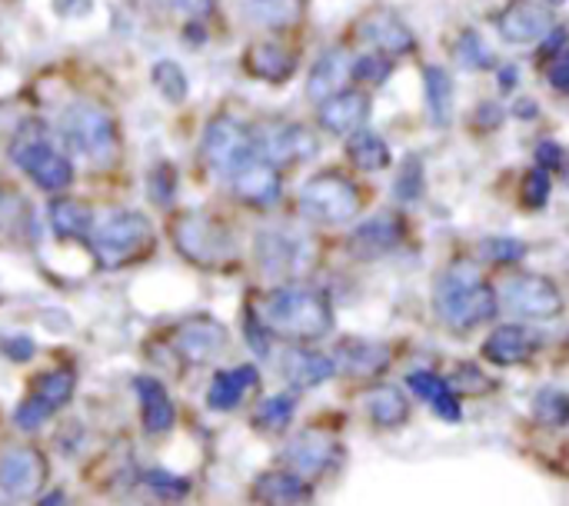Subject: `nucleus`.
<instances>
[{
    "label": "nucleus",
    "mask_w": 569,
    "mask_h": 506,
    "mask_svg": "<svg viewBox=\"0 0 569 506\" xmlns=\"http://www.w3.org/2000/svg\"><path fill=\"white\" fill-rule=\"evenodd\" d=\"M550 83H553L560 93H569V50L550 67Z\"/></svg>",
    "instance_id": "8fccbe9b"
},
{
    "label": "nucleus",
    "mask_w": 569,
    "mask_h": 506,
    "mask_svg": "<svg viewBox=\"0 0 569 506\" xmlns=\"http://www.w3.org/2000/svg\"><path fill=\"white\" fill-rule=\"evenodd\" d=\"M410 390L417 394V397H423V400H437L440 394H447L450 387H447V380H440L437 374H430V370H417V374H410Z\"/></svg>",
    "instance_id": "37998d69"
},
{
    "label": "nucleus",
    "mask_w": 569,
    "mask_h": 506,
    "mask_svg": "<svg viewBox=\"0 0 569 506\" xmlns=\"http://www.w3.org/2000/svg\"><path fill=\"white\" fill-rule=\"evenodd\" d=\"M253 137H257V157L267 160L270 167L300 163L317 153V137L303 123H277Z\"/></svg>",
    "instance_id": "f8f14e48"
},
{
    "label": "nucleus",
    "mask_w": 569,
    "mask_h": 506,
    "mask_svg": "<svg viewBox=\"0 0 569 506\" xmlns=\"http://www.w3.org/2000/svg\"><path fill=\"white\" fill-rule=\"evenodd\" d=\"M517 77H520V73H517V67H503V70H500V83H503V87H513V83H517Z\"/></svg>",
    "instance_id": "5fc2aeb1"
},
{
    "label": "nucleus",
    "mask_w": 569,
    "mask_h": 506,
    "mask_svg": "<svg viewBox=\"0 0 569 506\" xmlns=\"http://www.w3.org/2000/svg\"><path fill=\"white\" fill-rule=\"evenodd\" d=\"M280 370L293 387L307 390V387H317V384L330 380L337 374V360H330V357H323L317 350H307V347H293V350L283 354Z\"/></svg>",
    "instance_id": "4be33fe9"
},
{
    "label": "nucleus",
    "mask_w": 569,
    "mask_h": 506,
    "mask_svg": "<svg viewBox=\"0 0 569 506\" xmlns=\"http://www.w3.org/2000/svg\"><path fill=\"white\" fill-rule=\"evenodd\" d=\"M340 367L350 377H377L390 360H387V347L373 344V340H347L337 354Z\"/></svg>",
    "instance_id": "7c9ffc66"
},
{
    "label": "nucleus",
    "mask_w": 569,
    "mask_h": 506,
    "mask_svg": "<svg viewBox=\"0 0 569 506\" xmlns=\"http://www.w3.org/2000/svg\"><path fill=\"white\" fill-rule=\"evenodd\" d=\"M173 187H177V177H173V167H157L150 173V194L160 200V204H170L173 200Z\"/></svg>",
    "instance_id": "c03bdc74"
},
{
    "label": "nucleus",
    "mask_w": 569,
    "mask_h": 506,
    "mask_svg": "<svg viewBox=\"0 0 569 506\" xmlns=\"http://www.w3.org/2000/svg\"><path fill=\"white\" fill-rule=\"evenodd\" d=\"M47 480V464L30 444L7 447L0 454V490L7 497H33Z\"/></svg>",
    "instance_id": "ddd939ff"
},
{
    "label": "nucleus",
    "mask_w": 569,
    "mask_h": 506,
    "mask_svg": "<svg viewBox=\"0 0 569 506\" xmlns=\"http://www.w3.org/2000/svg\"><path fill=\"white\" fill-rule=\"evenodd\" d=\"M150 80H153V87H157L170 103H183V100H187L190 83H187V73H183L180 63H173V60H157L153 70H150Z\"/></svg>",
    "instance_id": "72a5a7b5"
},
{
    "label": "nucleus",
    "mask_w": 569,
    "mask_h": 506,
    "mask_svg": "<svg viewBox=\"0 0 569 506\" xmlns=\"http://www.w3.org/2000/svg\"><path fill=\"white\" fill-rule=\"evenodd\" d=\"M180 13H187V17H207L210 10H213V0H170Z\"/></svg>",
    "instance_id": "3c124183"
},
{
    "label": "nucleus",
    "mask_w": 569,
    "mask_h": 506,
    "mask_svg": "<svg viewBox=\"0 0 569 506\" xmlns=\"http://www.w3.org/2000/svg\"><path fill=\"white\" fill-rule=\"evenodd\" d=\"M547 3H553V7H560V3H567V0H547Z\"/></svg>",
    "instance_id": "4d7b16f0"
},
{
    "label": "nucleus",
    "mask_w": 569,
    "mask_h": 506,
    "mask_svg": "<svg viewBox=\"0 0 569 506\" xmlns=\"http://www.w3.org/2000/svg\"><path fill=\"white\" fill-rule=\"evenodd\" d=\"M390 60L383 53H363L350 63V77L357 80H367V83H383L390 77Z\"/></svg>",
    "instance_id": "4c0bfd02"
},
{
    "label": "nucleus",
    "mask_w": 569,
    "mask_h": 506,
    "mask_svg": "<svg viewBox=\"0 0 569 506\" xmlns=\"http://www.w3.org/2000/svg\"><path fill=\"white\" fill-rule=\"evenodd\" d=\"M547 197H550V173L543 167H537L523 177V200H527V207L537 210L547 204Z\"/></svg>",
    "instance_id": "a19ab883"
},
{
    "label": "nucleus",
    "mask_w": 569,
    "mask_h": 506,
    "mask_svg": "<svg viewBox=\"0 0 569 506\" xmlns=\"http://www.w3.org/2000/svg\"><path fill=\"white\" fill-rule=\"evenodd\" d=\"M257 320L287 340H320L333 330L330 300L310 287H277L260 304Z\"/></svg>",
    "instance_id": "f03ea898"
},
{
    "label": "nucleus",
    "mask_w": 569,
    "mask_h": 506,
    "mask_svg": "<svg viewBox=\"0 0 569 506\" xmlns=\"http://www.w3.org/2000/svg\"><path fill=\"white\" fill-rule=\"evenodd\" d=\"M307 0H243V13L250 23L267 30H287L303 20Z\"/></svg>",
    "instance_id": "bb28decb"
},
{
    "label": "nucleus",
    "mask_w": 569,
    "mask_h": 506,
    "mask_svg": "<svg viewBox=\"0 0 569 506\" xmlns=\"http://www.w3.org/2000/svg\"><path fill=\"white\" fill-rule=\"evenodd\" d=\"M457 57H460V63L470 67V70H490V63H493V53L487 50V43L480 40L477 30H463V33H460V40H457Z\"/></svg>",
    "instance_id": "e433bc0d"
},
{
    "label": "nucleus",
    "mask_w": 569,
    "mask_h": 506,
    "mask_svg": "<svg viewBox=\"0 0 569 506\" xmlns=\"http://www.w3.org/2000/svg\"><path fill=\"white\" fill-rule=\"evenodd\" d=\"M533 417L543 427H563L569 424V397L557 387H547L533 397Z\"/></svg>",
    "instance_id": "f704fd0d"
},
{
    "label": "nucleus",
    "mask_w": 569,
    "mask_h": 506,
    "mask_svg": "<svg viewBox=\"0 0 569 506\" xmlns=\"http://www.w3.org/2000/svg\"><path fill=\"white\" fill-rule=\"evenodd\" d=\"M243 63H247V70H250L253 77L270 80V83H283V80H290L293 70H297V57H293L287 47H280V43H253V47L247 50Z\"/></svg>",
    "instance_id": "b1692460"
},
{
    "label": "nucleus",
    "mask_w": 569,
    "mask_h": 506,
    "mask_svg": "<svg viewBox=\"0 0 569 506\" xmlns=\"http://www.w3.org/2000/svg\"><path fill=\"white\" fill-rule=\"evenodd\" d=\"M40 506H70V504H67V497H63L60 490H53V494H47V497L40 500Z\"/></svg>",
    "instance_id": "6e6d98bb"
},
{
    "label": "nucleus",
    "mask_w": 569,
    "mask_h": 506,
    "mask_svg": "<svg viewBox=\"0 0 569 506\" xmlns=\"http://www.w3.org/2000/svg\"><path fill=\"white\" fill-rule=\"evenodd\" d=\"M500 37L507 43H533L543 40L553 30V17L547 7L533 3V0H513L503 13H500Z\"/></svg>",
    "instance_id": "a211bd4d"
},
{
    "label": "nucleus",
    "mask_w": 569,
    "mask_h": 506,
    "mask_svg": "<svg viewBox=\"0 0 569 506\" xmlns=\"http://www.w3.org/2000/svg\"><path fill=\"white\" fill-rule=\"evenodd\" d=\"M290 474H297L300 480H313L320 474H327L337 460V440L320 434V430H307L297 440H290L287 454H283Z\"/></svg>",
    "instance_id": "dca6fc26"
},
{
    "label": "nucleus",
    "mask_w": 569,
    "mask_h": 506,
    "mask_svg": "<svg viewBox=\"0 0 569 506\" xmlns=\"http://www.w3.org/2000/svg\"><path fill=\"white\" fill-rule=\"evenodd\" d=\"M433 410H437V417H443L447 424H457V420H460V400H457V394H453V390L440 394V397L433 400Z\"/></svg>",
    "instance_id": "49530a36"
},
{
    "label": "nucleus",
    "mask_w": 569,
    "mask_h": 506,
    "mask_svg": "<svg viewBox=\"0 0 569 506\" xmlns=\"http://www.w3.org/2000/svg\"><path fill=\"white\" fill-rule=\"evenodd\" d=\"M423 90H427V113L433 127H450L453 123V77L440 63L423 67Z\"/></svg>",
    "instance_id": "393cba45"
},
{
    "label": "nucleus",
    "mask_w": 569,
    "mask_h": 506,
    "mask_svg": "<svg viewBox=\"0 0 569 506\" xmlns=\"http://www.w3.org/2000/svg\"><path fill=\"white\" fill-rule=\"evenodd\" d=\"M260 270L273 280H297L313 270L317 250L313 240L297 230H267L257 237Z\"/></svg>",
    "instance_id": "1a4fd4ad"
},
{
    "label": "nucleus",
    "mask_w": 569,
    "mask_h": 506,
    "mask_svg": "<svg viewBox=\"0 0 569 506\" xmlns=\"http://www.w3.org/2000/svg\"><path fill=\"white\" fill-rule=\"evenodd\" d=\"M347 157H350L360 170L373 173V170H383V167L390 163V147H387L383 137H377V133H370V130H357V133L347 140Z\"/></svg>",
    "instance_id": "473e14b6"
},
{
    "label": "nucleus",
    "mask_w": 569,
    "mask_h": 506,
    "mask_svg": "<svg viewBox=\"0 0 569 506\" xmlns=\"http://www.w3.org/2000/svg\"><path fill=\"white\" fill-rule=\"evenodd\" d=\"M537 160H540V167H543L547 173L557 170V167H563V150H560V143H553V140L540 143V147H537Z\"/></svg>",
    "instance_id": "de8ad7c7"
},
{
    "label": "nucleus",
    "mask_w": 569,
    "mask_h": 506,
    "mask_svg": "<svg viewBox=\"0 0 569 506\" xmlns=\"http://www.w3.org/2000/svg\"><path fill=\"white\" fill-rule=\"evenodd\" d=\"M347 77H350V60L343 57V50H323L317 57V63L310 67V77H307L310 100H317V103L330 100L333 93L343 90V80Z\"/></svg>",
    "instance_id": "5701e85b"
},
{
    "label": "nucleus",
    "mask_w": 569,
    "mask_h": 506,
    "mask_svg": "<svg viewBox=\"0 0 569 506\" xmlns=\"http://www.w3.org/2000/svg\"><path fill=\"white\" fill-rule=\"evenodd\" d=\"M153 244H157L153 227L140 210H113L90 234V250L107 270L143 260L153 250Z\"/></svg>",
    "instance_id": "20e7f679"
},
{
    "label": "nucleus",
    "mask_w": 569,
    "mask_h": 506,
    "mask_svg": "<svg viewBox=\"0 0 569 506\" xmlns=\"http://www.w3.org/2000/svg\"><path fill=\"white\" fill-rule=\"evenodd\" d=\"M357 33H360L367 43L380 47L383 53H410V50L417 47L413 30H410L393 10H373V13H367V17L357 23Z\"/></svg>",
    "instance_id": "aec40b11"
},
{
    "label": "nucleus",
    "mask_w": 569,
    "mask_h": 506,
    "mask_svg": "<svg viewBox=\"0 0 569 506\" xmlns=\"http://www.w3.org/2000/svg\"><path fill=\"white\" fill-rule=\"evenodd\" d=\"M53 7L60 17H83L93 7V0H53Z\"/></svg>",
    "instance_id": "603ef678"
},
{
    "label": "nucleus",
    "mask_w": 569,
    "mask_h": 506,
    "mask_svg": "<svg viewBox=\"0 0 569 506\" xmlns=\"http://www.w3.org/2000/svg\"><path fill=\"white\" fill-rule=\"evenodd\" d=\"M0 350H3L10 360H23V357L33 354V344H30L27 337H3V340H0Z\"/></svg>",
    "instance_id": "09e8293b"
},
{
    "label": "nucleus",
    "mask_w": 569,
    "mask_h": 506,
    "mask_svg": "<svg viewBox=\"0 0 569 506\" xmlns=\"http://www.w3.org/2000/svg\"><path fill=\"white\" fill-rule=\"evenodd\" d=\"M20 214H23L20 197L0 183V230H10L13 224H20Z\"/></svg>",
    "instance_id": "a18cd8bd"
},
{
    "label": "nucleus",
    "mask_w": 569,
    "mask_h": 506,
    "mask_svg": "<svg viewBox=\"0 0 569 506\" xmlns=\"http://www.w3.org/2000/svg\"><path fill=\"white\" fill-rule=\"evenodd\" d=\"M203 163L213 173H227L233 177L247 160L257 157V137L247 123L233 120V117H217L213 123H207L203 130V143H200Z\"/></svg>",
    "instance_id": "6e6552de"
},
{
    "label": "nucleus",
    "mask_w": 569,
    "mask_h": 506,
    "mask_svg": "<svg viewBox=\"0 0 569 506\" xmlns=\"http://www.w3.org/2000/svg\"><path fill=\"white\" fill-rule=\"evenodd\" d=\"M133 384H137V397H140L147 434H167L173 427V404H170L167 390L157 380H150V377H137Z\"/></svg>",
    "instance_id": "cd10ccee"
},
{
    "label": "nucleus",
    "mask_w": 569,
    "mask_h": 506,
    "mask_svg": "<svg viewBox=\"0 0 569 506\" xmlns=\"http://www.w3.org/2000/svg\"><path fill=\"white\" fill-rule=\"evenodd\" d=\"M260 384L257 370L250 364L243 367H233V370H220L210 384V394H207V404L213 410H233L240 407V400L247 397V390H253Z\"/></svg>",
    "instance_id": "a878e982"
},
{
    "label": "nucleus",
    "mask_w": 569,
    "mask_h": 506,
    "mask_svg": "<svg viewBox=\"0 0 569 506\" xmlns=\"http://www.w3.org/2000/svg\"><path fill=\"white\" fill-rule=\"evenodd\" d=\"M397 197L403 200V204H413V200H420V194H423V170H420V160L413 157V160H407V167H403V173L397 177Z\"/></svg>",
    "instance_id": "ea45409f"
},
{
    "label": "nucleus",
    "mask_w": 569,
    "mask_h": 506,
    "mask_svg": "<svg viewBox=\"0 0 569 506\" xmlns=\"http://www.w3.org/2000/svg\"><path fill=\"white\" fill-rule=\"evenodd\" d=\"M73 384H77V377H73V370H67V367H60V370H47L43 377H37L33 380V390H30V397L17 407V427H23V430H37L53 410H60V407H67L70 404V397H73Z\"/></svg>",
    "instance_id": "9b49d317"
},
{
    "label": "nucleus",
    "mask_w": 569,
    "mask_h": 506,
    "mask_svg": "<svg viewBox=\"0 0 569 506\" xmlns=\"http://www.w3.org/2000/svg\"><path fill=\"white\" fill-rule=\"evenodd\" d=\"M400 244H403V220L397 214H377L350 234L347 250L357 260H377L397 250Z\"/></svg>",
    "instance_id": "2eb2a0df"
},
{
    "label": "nucleus",
    "mask_w": 569,
    "mask_h": 506,
    "mask_svg": "<svg viewBox=\"0 0 569 506\" xmlns=\"http://www.w3.org/2000/svg\"><path fill=\"white\" fill-rule=\"evenodd\" d=\"M563 40H567V30H553L543 50H547V53H553V50H560V47H563Z\"/></svg>",
    "instance_id": "864d4df0"
},
{
    "label": "nucleus",
    "mask_w": 569,
    "mask_h": 506,
    "mask_svg": "<svg viewBox=\"0 0 569 506\" xmlns=\"http://www.w3.org/2000/svg\"><path fill=\"white\" fill-rule=\"evenodd\" d=\"M433 310L450 330H470L497 314V294L473 264L457 260L437 277Z\"/></svg>",
    "instance_id": "f257e3e1"
},
{
    "label": "nucleus",
    "mask_w": 569,
    "mask_h": 506,
    "mask_svg": "<svg viewBox=\"0 0 569 506\" xmlns=\"http://www.w3.org/2000/svg\"><path fill=\"white\" fill-rule=\"evenodd\" d=\"M540 347V337L527 327L507 324L500 330L490 334V340L483 344V357L497 367H513V364H527Z\"/></svg>",
    "instance_id": "412c9836"
},
{
    "label": "nucleus",
    "mask_w": 569,
    "mask_h": 506,
    "mask_svg": "<svg viewBox=\"0 0 569 506\" xmlns=\"http://www.w3.org/2000/svg\"><path fill=\"white\" fill-rule=\"evenodd\" d=\"M500 304L523 320H553L563 314V294L557 290V284L533 274L510 277L500 287Z\"/></svg>",
    "instance_id": "9d476101"
},
{
    "label": "nucleus",
    "mask_w": 569,
    "mask_h": 506,
    "mask_svg": "<svg viewBox=\"0 0 569 506\" xmlns=\"http://www.w3.org/2000/svg\"><path fill=\"white\" fill-rule=\"evenodd\" d=\"M50 227L57 237L77 240V237H90L93 234V210L83 200L73 197H60L50 204Z\"/></svg>",
    "instance_id": "c85d7f7f"
},
{
    "label": "nucleus",
    "mask_w": 569,
    "mask_h": 506,
    "mask_svg": "<svg viewBox=\"0 0 569 506\" xmlns=\"http://www.w3.org/2000/svg\"><path fill=\"white\" fill-rule=\"evenodd\" d=\"M223 347H227V330L217 320H210V317H190L173 334L177 357H183L193 367L210 364L213 357L223 354Z\"/></svg>",
    "instance_id": "4468645a"
},
{
    "label": "nucleus",
    "mask_w": 569,
    "mask_h": 506,
    "mask_svg": "<svg viewBox=\"0 0 569 506\" xmlns=\"http://www.w3.org/2000/svg\"><path fill=\"white\" fill-rule=\"evenodd\" d=\"M367 117H370V93L363 90H340L330 100H323L317 110L320 127L337 137H353L367 123Z\"/></svg>",
    "instance_id": "f3484780"
},
{
    "label": "nucleus",
    "mask_w": 569,
    "mask_h": 506,
    "mask_svg": "<svg viewBox=\"0 0 569 506\" xmlns=\"http://www.w3.org/2000/svg\"><path fill=\"white\" fill-rule=\"evenodd\" d=\"M173 244L187 260H193L200 267H223L237 254L230 230L220 220L197 214V210L173 220Z\"/></svg>",
    "instance_id": "423d86ee"
},
{
    "label": "nucleus",
    "mask_w": 569,
    "mask_h": 506,
    "mask_svg": "<svg viewBox=\"0 0 569 506\" xmlns=\"http://www.w3.org/2000/svg\"><path fill=\"white\" fill-rule=\"evenodd\" d=\"M293 410H297V400H293L290 394H277V397H270V400L260 404V410H257V427H263V430H270V434H280V430L290 427Z\"/></svg>",
    "instance_id": "c9c22d12"
},
{
    "label": "nucleus",
    "mask_w": 569,
    "mask_h": 506,
    "mask_svg": "<svg viewBox=\"0 0 569 506\" xmlns=\"http://www.w3.org/2000/svg\"><path fill=\"white\" fill-rule=\"evenodd\" d=\"M367 414L373 417V424H377V427H387V430H393V427L407 424V417H410L407 394H403L400 387H390V384H383V387H377V390L367 397Z\"/></svg>",
    "instance_id": "2f4dec72"
},
{
    "label": "nucleus",
    "mask_w": 569,
    "mask_h": 506,
    "mask_svg": "<svg viewBox=\"0 0 569 506\" xmlns=\"http://www.w3.org/2000/svg\"><path fill=\"white\" fill-rule=\"evenodd\" d=\"M10 157L47 194H57V190L70 187V180H73V163L50 143V137L40 123L20 127V133L10 147Z\"/></svg>",
    "instance_id": "39448f33"
},
{
    "label": "nucleus",
    "mask_w": 569,
    "mask_h": 506,
    "mask_svg": "<svg viewBox=\"0 0 569 506\" xmlns=\"http://www.w3.org/2000/svg\"><path fill=\"white\" fill-rule=\"evenodd\" d=\"M483 254H487L490 260H497V264H513V260H520V257L527 254V244L510 240V237H493V240L483 244Z\"/></svg>",
    "instance_id": "79ce46f5"
},
{
    "label": "nucleus",
    "mask_w": 569,
    "mask_h": 506,
    "mask_svg": "<svg viewBox=\"0 0 569 506\" xmlns=\"http://www.w3.org/2000/svg\"><path fill=\"white\" fill-rule=\"evenodd\" d=\"M257 497L263 506H300L307 500V484L290 470H270L257 480Z\"/></svg>",
    "instance_id": "c756f323"
},
{
    "label": "nucleus",
    "mask_w": 569,
    "mask_h": 506,
    "mask_svg": "<svg viewBox=\"0 0 569 506\" xmlns=\"http://www.w3.org/2000/svg\"><path fill=\"white\" fill-rule=\"evenodd\" d=\"M60 133L67 147L93 167H110L120 153L117 120L100 103L73 100L60 117Z\"/></svg>",
    "instance_id": "7ed1b4c3"
},
{
    "label": "nucleus",
    "mask_w": 569,
    "mask_h": 506,
    "mask_svg": "<svg viewBox=\"0 0 569 506\" xmlns=\"http://www.w3.org/2000/svg\"><path fill=\"white\" fill-rule=\"evenodd\" d=\"M143 480H147V487H150L157 497H163V500H180V497H187V490H190L187 480L177 477V474H170V470H147Z\"/></svg>",
    "instance_id": "58836bf2"
},
{
    "label": "nucleus",
    "mask_w": 569,
    "mask_h": 506,
    "mask_svg": "<svg viewBox=\"0 0 569 506\" xmlns=\"http://www.w3.org/2000/svg\"><path fill=\"white\" fill-rule=\"evenodd\" d=\"M280 190H283V183H280L277 167H270V163L260 160V157L247 160V163L233 173V194H237L243 204H250V207H273V204L280 200Z\"/></svg>",
    "instance_id": "6ab92c4d"
},
{
    "label": "nucleus",
    "mask_w": 569,
    "mask_h": 506,
    "mask_svg": "<svg viewBox=\"0 0 569 506\" xmlns=\"http://www.w3.org/2000/svg\"><path fill=\"white\" fill-rule=\"evenodd\" d=\"M300 214L313 224H350L360 210V190L340 173H317L300 187Z\"/></svg>",
    "instance_id": "0eeeda50"
},
{
    "label": "nucleus",
    "mask_w": 569,
    "mask_h": 506,
    "mask_svg": "<svg viewBox=\"0 0 569 506\" xmlns=\"http://www.w3.org/2000/svg\"><path fill=\"white\" fill-rule=\"evenodd\" d=\"M0 506H7V504H3V500H0Z\"/></svg>",
    "instance_id": "13d9d810"
}]
</instances>
